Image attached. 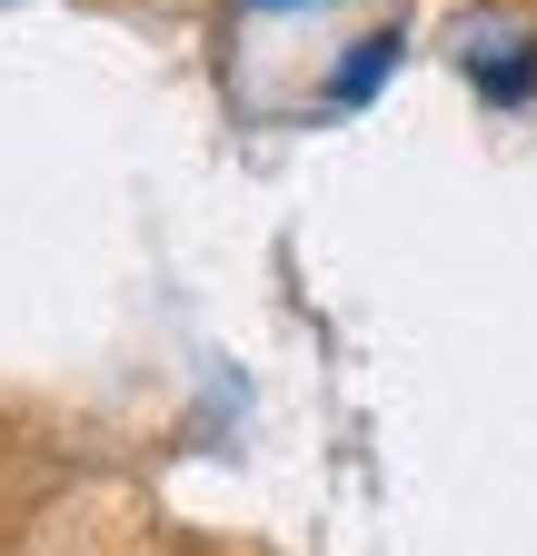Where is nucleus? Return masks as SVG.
<instances>
[{"label": "nucleus", "instance_id": "obj_1", "mask_svg": "<svg viewBox=\"0 0 537 556\" xmlns=\"http://www.w3.org/2000/svg\"><path fill=\"white\" fill-rule=\"evenodd\" d=\"M467 40H478V30H467ZM467 80H478L488 100H527V80H537V50H527V40H517V30L498 21V30L478 40V50H467Z\"/></svg>", "mask_w": 537, "mask_h": 556}, {"label": "nucleus", "instance_id": "obj_2", "mask_svg": "<svg viewBox=\"0 0 537 556\" xmlns=\"http://www.w3.org/2000/svg\"><path fill=\"white\" fill-rule=\"evenodd\" d=\"M388 70H398V30H369V40H359V60L339 70V80H328V100H349V110H359V100H378V80H388Z\"/></svg>", "mask_w": 537, "mask_h": 556}, {"label": "nucleus", "instance_id": "obj_3", "mask_svg": "<svg viewBox=\"0 0 537 556\" xmlns=\"http://www.w3.org/2000/svg\"><path fill=\"white\" fill-rule=\"evenodd\" d=\"M249 11H299V0H249Z\"/></svg>", "mask_w": 537, "mask_h": 556}]
</instances>
